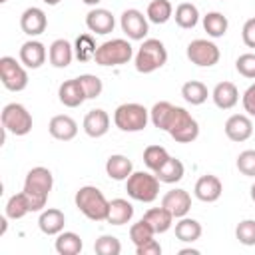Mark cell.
I'll list each match as a JSON object with an SVG mask.
<instances>
[{
	"label": "cell",
	"instance_id": "obj_6",
	"mask_svg": "<svg viewBox=\"0 0 255 255\" xmlns=\"http://www.w3.org/2000/svg\"><path fill=\"white\" fill-rule=\"evenodd\" d=\"M131 56H133L131 44L124 38H114L98 46L94 62L98 66H124L131 60Z\"/></svg>",
	"mask_w": 255,
	"mask_h": 255
},
{
	"label": "cell",
	"instance_id": "obj_4",
	"mask_svg": "<svg viewBox=\"0 0 255 255\" xmlns=\"http://www.w3.org/2000/svg\"><path fill=\"white\" fill-rule=\"evenodd\" d=\"M167 62V50L161 40L157 38H147L139 46L135 54V70L139 74H151L159 70Z\"/></svg>",
	"mask_w": 255,
	"mask_h": 255
},
{
	"label": "cell",
	"instance_id": "obj_12",
	"mask_svg": "<svg viewBox=\"0 0 255 255\" xmlns=\"http://www.w3.org/2000/svg\"><path fill=\"white\" fill-rule=\"evenodd\" d=\"M193 193H195V197H197L199 201L213 203V201H217V199L221 197V193H223V185H221V181H219L217 175L207 173V175H201V177L195 181Z\"/></svg>",
	"mask_w": 255,
	"mask_h": 255
},
{
	"label": "cell",
	"instance_id": "obj_52",
	"mask_svg": "<svg viewBox=\"0 0 255 255\" xmlns=\"http://www.w3.org/2000/svg\"><path fill=\"white\" fill-rule=\"evenodd\" d=\"M4 2H8V0H0V4H4Z\"/></svg>",
	"mask_w": 255,
	"mask_h": 255
},
{
	"label": "cell",
	"instance_id": "obj_15",
	"mask_svg": "<svg viewBox=\"0 0 255 255\" xmlns=\"http://www.w3.org/2000/svg\"><path fill=\"white\" fill-rule=\"evenodd\" d=\"M58 98H60V102L66 108H78V106H82L88 100L86 98V92L82 88L80 78H72V80L62 82L60 84V90H58Z\"/></svg>",
	"mask_w": 255,
	"mask_h": 255
},
{
	"label": "cell",
	"instance_id": "obj_44",
	"mask_svg": "<svg viewBox=\"0 0 255 255\" xmlns=\"http://www.w3.org/2000/svg\"><path fill=\"white\" fill-rule=\"evenodd\" d=\"M241 38H243V42H245L247 48H255V18H249V20L243 24Z\"/></svg>",
	"mask_w": 255,
	"mask_h": 255
},
{
	"label": "cell",
	"instance_id": "obj_21",
	"mask_svg": "<svg viewBox=\"0 0 255 255\" xmlns=\"http://www.w3.org/2000/svg\"><path fill=\"white\" fill-rule=\"evenodd\" d=\"M211 98L219 110H231L239 102V90L233 82H219L213 88Z\"/></svg>",
	"mask_w": 255,
	"mask_h": 255
},
{
	"label": "cell",
	"instance_id": "obj_16",
	"mask_svg": "<svg viewBox=\"0 0 255 255\" xmlns=\"http://www.w3.org/2000/svg\"><path fill=\"white\" fill-rule=\"evenodd\" d=\"M86 26H88L90 32L104 36V34H110L114 30L116 20H114V14L110 10H106V8H94V10H90L86 14Z\"/></svg>",
	"mask_w": 255,
	"mask_h": 255
},
{
	"label": "cell",
	"instance_id": "obj_5",
	"mask_svg": "<svg viewBox=\"0 0 255 255\" xmlns=\"http://www.w3.org/2000/svg\"><path fill=\"white\" fill-rule=\"evenodd\" d=\"M159 179L153 173L147 171H133L128 179H126V191L131 199L141 201V203H151L157 199L159 195Z\"/></svg>",
	"mask_w": 255,
	"mask_h": 255
},
{
	"label": "cell",
	"instance_id": "obj_31",
	"mask_svg": "<svg viewBox=\"0 0 255 255\" xmlns=\"http://www.w3.org/2000/svg\"><path fill=\"white\" fill-rule=\"evenodd\" d=\"M173 18H175V24L179 28L189 30V28H195L197 26V22H199V10L191 2H181L175 8V16Z\"/></svg>",
	"mask_w": 255,
	"mask_h": 255
},
{
	"label": "cell",
	"instance_id": "obj_39",
	"mask_svg": "<svg viewBox=\"0 0 255 255\" xmlns=\"http://www.w3.org/2000/svg\"><path fill=\"white\" fill-rule=\"evenodd\" d=\"M94 251H96L98 255H120L122 243H120V239L114 237V235H102L100 239H96Z\"/></svg>",
	"mask_w": 255,
	"mask_h": 255
},
{
	"label": "cell",
	"instance_id": "obj_35",
	"mask_svg": "<svg viewBox=\"0 0 255 255\" xmlns=\"http://www.w3.org/2000/svg\"><path fill=\"white\" fill-rule=\"evenodd\" d=\"M169 157H171V155H169L167 149L161 147V145H147V147L143 149V163H145L147 169H151L153 173H155Z\"/></svg>",
	"mask_w": 255,
	"mask_h": 255
},
{
	"label": "cell",
	"instance_id": "obj_22",
	"mask_svg": "<svg viewBox=\"0 0 255 255\" xmlns=\"http://www.w3.org/2000/svg\"><path fill=\"white\" fill-rule=\"evenodd\" d=\"M133 217V205L128 201V199H112L110 201V207H108V217L106 221L110 225H124V223H129Z\"/></svg>",
	"mask_w": 255,
	"mask_h": 255
},
{
	"label": "cell",
	"instance_id": "obj_42",
	"mask_svg": "<svg viewBox=\"0 0 255 255\" xmlns=\"http://www.w3.org/2000/svg\"><path fill=\"white\" fill-rule=\"evenodd\" d=\"M237 169L247 177H255V149H245L237 155Z\"/></svg>",
	"mask_w": 255,
	"mask_h": 255
},
{
	"label": "cell",
	"instance_id": "obj_8",
	"mask_svg": "<svg viewBox=\"0 0 255 255\" xmlns=\"http://www.w3.org/2000/svg\"><path fill=\"white\" fill-rule=\"evenodd\" d=\"M2 128L14 135H26L32 131V116L22 104H8L2 110Z\"/></svg>",
	"mask_w": 255,
	"mask_h": 255
},
{
	"label": "cell",
	"instance_id": "obj_11",
	"mask_svg": "<svg viewBox=\"0 0 255 255\" xmlns=\"http://www.w3.org/2000/svg\"><path fill=\"white\" fill-rule=\"evenodd\" d=\"M122 30L129 40H143L147 34V16H143L139 10L135 8H128L124 10L122 18H120Z\"/></svg>",
	"mask_w": 255,
	"mask_h": 255
},
{
	"label": "cell",
	"instance_id": "obj_24",
	"mask_svg": "<svg viewBox=\"0 0 255 255\" xmlns=\"http://www.w3.org/2000/svg\"><path fill=\"white\" fill-rule=\"evenodd\" d=\"M106 173L116 179V181H126L131 173H133V165L131 161L122 155V153H116V155H110L108 161H106Z\"/></svg>",
	"mask_w": 255,
	"mask_h": 255
},
{
	"label": "cell",
	"instance_id": "obj_10",
	"mask_svg": "<svg viewBox=\"0 0 255 255\" xmlns=\"http://www.w3.org/2000/svg\"><path fill=\"white\" fill-rule=\"evenodd\" d=\"M187 58H189L191 64H195L199 68H211L219 62L221 52L213 42L197 38V40L187 44Z\"/></svg>",
	"mask_w": 255,
	"mask_h": 255
},
{
	"label": "cell",
	"instance_id": "obj_38",
	"mask_svg": "<svg viewBox=\"0 0 255 255\" xmlns=\"http://www.w3.org/2000/svg\"><path fill=\"white\" fill-rule=\"evenodd\" d=\"M153 235H155V231L151 229V225L141 217L137 223H133L131 227H129V239L133 241V245L137 247V245H143L145 241H149V239H153Z\"/></svg>",
	"mask_w": 255,
	"mask_h": 255
},
{
	"label": "cell",
	"instance_id": "obj_9",
	"mask_svg": "<svg viewBox=\"0 0 255 255\" xmlns=\"http://www.w3.org/2000/svg\"><path fill=\"white\" fill-rule=\"evenodd\" d=\"M0 80L6 90L10 92H22L28 86V74L22 64L16 62L12 56H2L0 58Z\"/></svg>",
	"mask_w": 255,
	"mask_h": 255
},
{
	"label": "cell",
	"instance_id": "obj_51",
	"mask_svg": "<svg viewBox=\"0 0 255 255\" xmlns=\"http://www.w3.org/2000/svg\"><path fill=\"white\" fill-rule=\"evenodd\" d=\"M251 199H253V201H255V183H253V185H251Z\"/></svg>",
	"mask_w": 255,
	"mask_h": 255
},
{
	"label": "cell",
	"instance_id": "obj_29",
	"mask_svg": "<svg viewBox=\"0 0 255 255\" xmlns=\"http://www.w3.org/2000/svg\"><path fill=\"white\" fill-rule=\"evenodd\" d=\"M181 96H183V100H185L187 104H191V106H201V104L207 100L209 92H207V86H205L203 82L189 80V82H185V84L181 86Z\"/></svg>",
	"mask_w": 255,
	"mask_h": 255
},
{
	"label": "cell",
	"instance_id": "obj_47",
	"mask_svg": "<svg viewBox=\"0 0 255 255\" xmlns=\"http://www.w3.org/2000/svg\"><path fill=\"white\" fill-rule=\"evenodd\" d=\"M6 219H8V215H4V217H0V223H2V227H0V235H4V233H6V227H8V223H6Z\"/></svg>",
	"mask_w": 255,
	"mask_h": 255
},
{
	"label": "cell",
	"instance_id": "obj_7",
	"mask_svg": "<svg viewBox=\"0 0 255 255\" xmlns=\"http://www.w3.org/2000/svg\"><path fill=\"white\" fill-rule=\"evenodd\" d=\"M149 112L141 104H122L114 112V124L122 131H141L147 126Z\"/></svg>",
	"mask_w": 255,
	"mask_h": 255
},
{
	"label": "cell",
	"instance_id": "obj_50",
	"mask_svg": "<svg viewBox=\"0 0 255 255\" xmlns=\"http://www.w3.org/2000/svg\"><path fill=\"white\" fill-rule=\"evenodd\" d=\"M44 4H48V6H56V4H60V0H42Z\"/></svg>",
	"mask_w": 255,
	"mask_h": 255
},
{
	"label": "cell",
	"instance_id": "obj_37",
	"mask_svg": "<svg viewBox=\"0 0 255 255\" xmlns=\"http://www.w3.org/2000/svg\"><path fill=\"white\" fill-rule=\"evenodd\" d=\"M171 112H173V104H169V102H157V104H153V108L149 110V120H151V124H153L157 129H163V131H165V126H167V122H169Z\"/></svg>",
	"mask_w": 255,
	"mask_h": 255
},
{
	"label": "cell",
	"instance_id": "obj_14",
	"mask_svg": "<svg viewBox=\"0 0 255 255\" xmlns=\"http://www.w3.org/2000/svg\"><path fill=\"white\" fill-rule=\"evenodd\" d=\"M46 26H48V20H46V14L42 8H36V6L26 8L20 16V28L26 36H32V38L40 36L46 30Z\"/></svg>",
	"mask_w": 255,
	"mask_h": 255
},
{
	"label": "cell",
	"instance_id": "obj_30",
	"mask_svg": "<svg viewBox=\"0 0 255 255\" xmlns=\"http://www.w3.org/2000/svg\"><path fill=\"white\" fill-rule=\"evenodd\" d=\"M84 243L80 239L78 233L74 231H62L58 233V239H56V251L60 255H78L82 251Z\"/></svg>",
	"mask_w": 255,
	"mask_h": 255
},
{
	"label": "cell",
	"instance_id": "obj_26",
	"mask_svg": "<svg viewBox=\"0 0 255 255\" xmlns=\"http://www.w3.org/2000/svg\"><path fill=\"white\" fill-rule=\"evenodd\" d=\"M143 219L151 225V229L155 231V233H165L169 227H171V223H173V215L161 205V207H151V209H147L145 213H143Z\"/></svg>",
	"mask_w": 255,
	"mask_h": 255
},
{
	"label": "cell",
	"instance_id": "obj_1",
	"mask_svg": "<svg viewBox=\"0 0 255 255\" xmlns=\"http://www.w3.org/2000/svg\"><path fill=\"white\" fill-rule=\"evenodd\" d=\"M52 185H54V177H52V171L48 167L38 165V167H32L26 173L24 191L30 197L32 211H42L46 207V201H48V195L52 191Z\"/></svg>",
	"mask_w": 255,
	"mask_h": 255
},
{
	"label": "cell",
	"instance_id": "obj_49",
	"mask_svg": "<svg viewBox=\"0 0 255 255\" xmlns=\"http://www.w3.org/2000/svg\"><path fill=\"white\" fill-rule=\"evenodd\" d=\"M84 4H88V6H96V4H100L102 0H82Z\"/></svg>",
	"mask_w": 255,
	"mask_h": 255
},
{
	"label": "cell",
	"instance_id": "obj_40",
	"mask_svg": "<svg viewBox=\"0 0 255 255\" xmlns=\"http://www.w3.org/2000/svg\"><path fill=\"white\" fill-rule=\"evenodd\" d=\"M235 237L239 243H243L247 247L255 245V219H243L235 227Z\"/></svg>",
	"mask_w": 255,
	"mask_h": 255
},
{
	"label": "cell",
	"instance_id": "obj_3",
	"mask_svg": "<svg viewBox=\"0 0 255 255\" xmlns=\"http://www.w3.org/2000/svg\"><path fill=\"white\" fill-rule=\"evenodd\" d=\"M165 131L179 143H191L199 135V124L191 118V114L185 108L173 106V112L165 126Z\"/></svg>",
	"mask_w": 255,
	"mask_h": 255
},
{
	"label": "cell",
	"instance_id": "obj_34",
	"mask_svg": "<svg viewBox=\"0 0 255 255\" xmlns=\"http://www.w3.org/2000/svg\"><path fill=\"white\" fill-rule=\"evenodd\" d=\"M147 20L153 24H165L173 16V6L169 0H151L145 12Z\"/></svg>",
	"mask_w": 255,
	"mask_h": 255
},
{
	"label": "cell",
	"instance_id": "obj_27",
	"mask_svg": "<svg viewBox=\"0 0 255 255\" xmlns=\"http://www.w3.org/2000/svg\"><path fill=\"white\" fill-rule=\"evenodd\" d=\"M175 237L183 243H193L201 237V223L191 217H179L175 223Z\"/></svg>",
	"mask_w": 255,
	"mask_h": 255
},
{
	"label": "cell",
	"instance_id": "obj_33",
	"mask_svg": "<svg viewBox=\"0 0 255 255\" xmlns=\"http://www.w3.org/2000/svg\"><path fill=\"white\" fill-rule=\"evenodd\" d=\"M227 28H229V22L221 12H207L203 16V30L207 32V36L221 38V36H225Z\"/></svg>",
	"mask_w": 255,
	"mask_h": 255
},
{
	"label": "cell",
	"instance_id": "obj_41",
	"mask_svg": "<svg viewBox=\"0 0 255 255\" xmlns=\"http://www.w3.org/2000/svg\"><path fill=\"white\" fill-rule=\"evenodd\" d=\"M78 78H80V82H82V88H84L88 100H94V98H98V96L102 94L104 84H102V80H100L98 76H94V74H82V76H78Z\"/></svg>",
	"mask_w": 255,
	"mask_h": 255
},
{
	"label": "cell",
	"instance_id": "obj_20",
	"mask_svg": "<svg viewBox=\"0 0 255 255\" xmlns=\"http://www.w3.org/2000/svg\"><path fill=\"white\" fill-rule=\"evenodd\" d=\"M110 129V116L108 112L96 108V110H90L84 118V131L90 135V137H102L106 135Z\"/></svg>",
	"mask_w": 255,
	"mask_h": 255
},
{
	"label": "cell",
	"instance_id": "obj_32",
	"mask_svg": "<svg viewBox=\"0 0 255 255\" xmlns=\"http://www.w3.org/2000/svg\"><path fill=\"white\" fill-rule=\"evenodd\" d=\"M183 173H185V167H183V163H181L179 159H175V157H169V159L155 171V175H157V179H159L161 183H177V181L183 177Z\"/></svg>",
	"mask_w": 255,
	"mask_h": 255
},
{
	"label": "cell",
	"instance_id": "obj_43",
	"mask_svg": "<svg viewBox=\"0 0 255 255\" xmlns=\"http://www.w3.org/2000/svg\"><path fill=\"white\" fill-rule=\"evenodd\" d=\"M235 68L243 78L255 80V54H241L235 60Z\"/></svg>",
	"mask_w": 255,
	"mask_h": 255
},
{
	"label": "cell",
	"instance_id": "obj_28",
	"mask_svg": "<svg viewBox=\"0 0 255 255\" xmlns=\"http://www.w3.org/2000/svg\"><path fill=\"white\" fill-rule=\"evenodd\" d=\"M26 213H32V203H30V197L26 191H20V193H14L8 203H6V215L8 219H22Z\"/></svg>",
	"mask_w": 255,
	"mask_h": 255
},
{
	"label": "cell",
	"instance_id": "obj_2",
	"mask_svg": "<svg viewBox=\"0 0 255 255\" xmlns=\"http://www.w3.org/2000/svg\"><path fill=\"white\" fill-rule=\"evenodd\" d=\"M76 207L92 221H106L110 201L104 197V193L94 185H84L76 191Z\"/></svg>",
	"mask_w": 255,
	"mask_h": 255
},
{
	"label": "cell",
	"instance_id": "obj_19",
	"mask_svg": "<svg viewBox=\"0 0 255 255\" xmlns=\"http://www.w3.org/2000/svg\"><path fill=\"white\" fill-rule=\"evenodd\" d=\"M20 62L30 70L40 68L46 62V46L42 42H38V40L24 42L22 48H20Z\"/></svg>",
	"mask_w": 255,
	"mask_h": 255
},
{
	"label": "cell",
	"instance_id": "obj_23",
	"mask_svg": "<svg viewBox=\"0 0 255 255\" xmlns=\"http://www.w3.org/2000/svg\"><path fill=\"white\" fill-rule=\"evenodd\" d=\"M64 225H66V217L60 209H44L40 213V219H38V227L42 233L46 235H58L64 231Z\"/></svg>",
	"mask_w": 255,
	"mask_h": 255
},
{
	"label": "cell",
	"instance_id": "obj_18",
	"mask_svg": "<svg viewBox=\"0 0 255 255\" xmlns=\"http://www.w3.org/2000/svg\"><path fill=\"white\" fill-rule=\"evenodd\" d=\"M48 131H50V135H52L54 139L70 141V139H74L76 133H78V124H76V120H72L70 116L60 114V116H54V118L50 120Z\"/></svg>",
	"mask_w": 255,
	"mask_h": 255
},
{
	"label": "cell",
	"instance_id": "obj_36",
	"mask_svg": "<svg viewBox=\"0 0 255 255\" xmlns=\"http://www.w3.org/2000/svg\"><path fill=\"white\" fill-rule=\"evenodd\" d=\"M74 50H76V58L80 62H90V60H94L98 46H96V42H94V38L90 34H82V36L76 38Z\"/></svg>",
	"mask_w": 255,
	"mask_h": 255
},
{
	"label": "cell",
	"instance_id": "obj_45",
	"mask_svg": "<svg viewBox=\"0 0 255 255\" xmlns=\"http://www.w3.org/2000/svg\"><path fill=\"white\" fill-rule=\"evenodd\" d=\"M241 102H243V110H245L249 116L255 118V84H251V86L245 90Z\"/></svg>",
	"mask_w": 255,
	"mask_h": 255
},
{
	"label": "cell",
	"instance_id": "obj_17",
	"mask_svg": "<svg viewBox=\"0 0 255 255\" xmlns=\"http://www.w3.org/2000/svg\"><path fill=\"white\" fill-rule=\"evenodd\" d=\"M253 133V124L247 116L243 114H235L231 116L227 122H225V135L231 139V141H245L249 139Z\"/></svg>",
	"mask_w": 255,
	"mask_h": 255
},
{
	"label": "cell",
	"instance_id": "obj_48",
	"mask_svg": "<svg viewBox=\"0 0 255 255\" xmlns=\"http://www.w3.org/2000/svg\"><path fill=\"white\" fill-rule=\"evenodd\" d=\"M179 255H199V251L197 249H181Z\"/></svg>",
	"mask_w": 255,
	"mask_h": 255
},
{
	"label": "cell",
	"instance_id": "obj_13",
	"mask_svg": "<svg viewBox=\"0 0 255 255\" xmlns=\"http://www.w3.org/2000/svg\"><path fill=\"white\" fill-rule=\"evenodd\" d=\"M161 205L173 215V217H185L191 209V195L185 189H171L161 197Z\"/></svg>",
	"mask_w": 255,
	"mask_h": 255
},
{
	"label": "cell",
	"instance_id": "obj_25",
	"mask_svg": "<svg viewBox=\"0 0 255 255\" xmlns=\"http://www.w3.org/2000/svg\"><path fill=\"white\" fill-rule=\"evenodd\" d=\"M48 58H50V64L54 68H68L72 58H74V50H72L68 40H54L50 44Z\"/></svg>",
	"mask_w": 255,
	"mask_h": 255
},
{
	"label": "cell",
	"instance_id": "obj_46",
	"mask_svg": "<svg viewBox=\"0 0 255 255\" xmlns=\"http://www.w3.org/2000/svg\"><path fill=\"white\" fill-rule=\"evenodd\" d=\"M135 253H137V255H159V253H161V245H159V241L149 239V241H145L143 245H137V247H135Z\"/></svg>",
	"mask_w": 255,
	"mask_h": 255
}]
</instances>
